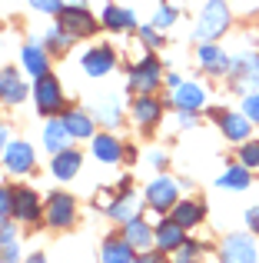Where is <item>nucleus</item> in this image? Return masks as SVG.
I'll list each match as a JSON object with an SVG mask.
<instances>
[{
    "label": "nucleus",
    "instance_id": "f257e3e1",
    "mask_svg": "<svg viewBox=\"0 0 259 263\" xmlns=\"http://www.w3.org/2000/svg\"><path fill=\"white\" fill-rule=\"evenodd\" d=\"M229 27V10H226V0H209L206 7H203L200 20H196V40H203V44H209V40H216L223 30Z\"/></svg>",
    "mask_w": 259,
    "mask_h": 263
},
{
    "label": "nucleus",
    "instance_id": "f03ea898",
    "mask_svg": "<svg viewBox=\"0 0 259 263\" xmlns=\"http://www.w3.org/2000/svg\"><path fill=\"white\" fill-rule=\"evenodd\" d=\"M60 27H63L70 37H90V33L97 30V20H93V13L83 10V7H67V10H60Z\"/></svg>",
    "mask_w": 259,
    "mask_h": 263
},
{
    "label": "nucleus",
    "instance_id": "7ed1b4c3",
    "mask_svg": "<svg viewBox=\"0 0 259 263\" xmlns=\"http://www.w3.org/2000/svg\"><path fill=\"white\" fill-rule=\"evenodd\" d=\"M33 97H37L40 114H57V110H63V90H60V84L53 77H37Z\"/></svg>",
    "mask_w": 259,
    "mask_h": 263
},
{
    "label": "nucleus",
    "instance_id": "20e7f679",
    "mask_svg": "<svg viewBox=\"0 0 259 263\" xmlns=\"http://www.w3.org/2000/svg\"><path fill=\"white\" fill-rule=\"evenodd\" d=\"M223 263H256V243L243 233H233L223 243Z\"/></svg>",
    "mask_w": 259,
    "mask_h": 263
},
{
    "label": "nucleus",
    "instance_id": "39448f33",
    "mask_svg": "<svg viewBox=\"0 0 259 263\" xmlns=\"http://www.w3.org/2000/svg\"><path fill=\"white\" fill-rule=\"evenodd\" d=\"M130 87L140 90V93H149V90L160 87V64H156L153 57L140 60V64L130 70Z\"/></svg>",
    "mask_w": 259,
    "mask_h": 263
},
{
    "label": "nucleus",
    "instance_id": "423d86ee",
    "mask_svg": "<svg viewBox=\"0 0 259 263\" xmlns=\"http://www.w3.org/2000/svg\"><path fill=\"white\" fill-rule=\"evenodd\" d=\"M176 193H180V186H176L173 180H153V183L146 186V203L153 206V210H169V206L176 203Z\"/></svg>",
    "mask_w": 259,
    "mask_h": 263
},
{
    "label": "nucleus",
    "instance_id": "0eeeda50",
    "mask_svg": "<svg viewBox=\"0 0 259 263\" xmlns=\"http://www.w3.org/2000/svg\"><path fill=\"white\" fill-rule=\"evenodd\" d=\"M4 167L10 170V174H27V170L33 167V150H30V143L13 140L10 147H7V154H4Z\"/></svg>",
    "mask_w": 259,
    "mask_h": 263
},
{
    "label": "nucleus",
    "instance_id": "6e6552de",
    "mask_svg": "<svg viewBox=\"0 0 259 263\" xmlns=\"http://www.w3.org/2000/svg\"><path fill=\"white\" fill-rule=\"evenodd\" d=\"M47 223L50 227H67L73 223V200L67 193H53L47 200Z\"/></svg>",
    "mask_w": 259,
    "mask_h": 263
},
{
    "label": "nucleus",
    "instance_id": "1a4fd4ad",
    "mask_svg": "<svg viewBox=\"0 0 259 263\" xmlns=\"http://www.w3.org/2000/svg\"><path fill=\"white\" fill-rule=\"evenodd\" d=\"M123 240L133 247V250H143V253H146L149 247L156 243V233L146 227V220H136V217H133V220L126 223V230H123Z\"/></svg>",
    "mask_w": 259,
    "mask_h": 263
},
{
    "label": "nucleus",
    "instance_id": "9d476101",
    "mask_svg": "<svg viewBox=\"0 0 259 263\" xmlns=\"http://www.w3.org/2000/svg\"><path fill=\"white\" fill-rule=\"evenodd\" d=\"M13 217H20V220H37L40 217V197H37V193L27 190V186L13 190Z\"/></svg>",
    "mask_w": 259,
    "mask_h": 263
},
{
    "label": "nucleus",
    "instance_id": "9b49d317",
    "mask_svg": "<svg viewBox=\"0 0 259 263\" xmlns=\"http://www.w3.org/2000/svg\"><path fill=\"white\" fill-rule=\"evenodd\" d=\"M83 70L90 73V77H103L106 70H113V50H110V47L87 50V53H83Z\"/></svg>",
    "mask_w": 259,
    "mask_h": 263
},
{
    "label": "nucleus",
    "instance_id": "f8f14e48",
    "mask_svg": "<svg viewBox=\"0 0 259 263\" xmlns=\"http://www.w3.org/2000/svg\"><path fill=\"white\" fill-rule=\"evenodd\" d=\"M183 243H186V240H183V227L176 223V220H163V223L156 227V247H160V250H180Z\"/></svg>",
    "mask_w": 259,
    "mask_h": 263
},
{
    "label": "nucleus",
    "instance_id": "ddd939ff",
    "mask_svg": "<svg viewBox=\"0 0 259 263\" xmlns=\"http://www.w3.org/2000/svg\"><path fill=\"white\" fill-rule=\"evenodd\" d=\"M203 100H206V93H203L200 84H180L173 90V103L180 110H200Z\"/></svg>",
    "mask_w": 259,
    "mask_h": 263
},
{
    "label": "nucleus",
    "instance_id": "4468645a",
    "mask_svg": "<svg viewBox=\"0 0 259 263\" xmlns=\"http://www.w3.org/2000/svg\"><path fill=\"white\" fill-rule=\"evenodd\" d=\"M27 97V87L20 84L17 70H4L0 73V100L4 103H20Z\"/></svg>",
    "mask_w": 259,
    "mask_h": 263
},
{
    "label": "nucleus",
    "instance_id": "2eb2a0df",
    "mask_svg": "<svg viewBox=\"0 0 259 263\" xmlns=\"http://www.w3.org/2000/svg\"><path fill=\"white\" fill-rule=\"evenodd\" d=\"M220 127H223V134H226V140L243 143L249 137V120H246V117H240V114H223L220 117Z\"/></svg>",
    "mask_w": 259,
    "mask_h": 263
},
{
    "label": "nucleus",
    "instance_id": "dca6fc26",
    "mask_svg": "<svg viewBox=\"0 0 259 263\" xmlns=\"http://www.w3.org/2000/svg\"><path fill=\"white\" fill-rule=\"evenodd\" d=\"M67 140H70V130L63 127V120L47 123V130H44V147H47V150H53V154H63V150H67Z\"/></svg>",
    "mask_w": 259,
    "mask_h": 263
},
{
    "label": "nucleus",
    "instance_id": "f3484780",
    "mask_svg": "<svg viewBox=\"0 0 259 263\" xmlns=\"http://www.w3.org/2000/svg\"><path fill=\"white\" fill-rule=\"evenodd\" d=\"M63 127L70 130V137H93V120H90V114H83V110H67Z\"/></svg>",
    "mask_w": 259,
    "mask_h": 263
},
{
    "label": "nucleus",
    "instance_id": "a211bd4d",
    "mask_svg": "<svg viewBox=\"0 0 259 263\" xmlns=\"http://www.w3.org/2000/svg\"><path fill=\"white\" fill-rule=\"evenodd\" d=\"M93 154H97V160H103V163H117L120 160V140L110 137V134L93 137Z\"/></svg>",
    "mask_w": 259,
    "mask_h": 263
},
{
    "label": "nucleus",
    "instance_id": "6ab92c4d",
    "mask_svg": "<svg viewBox=\"0 0 259 263\" xmlns=\"http://www.w3.org/2000/svg\"><path fill=\"white\" fill-rule=\"evenodd\" d=\"M24 67L33 73V77H47V50L33 40V44H27L24 50Z\"/></svg>",
    "mask_w": 259,
    "mask_h": 263
},
{
    "label": "nucleus",
    "instance_id": "aec40b11",
    "mask_svg": "<svg viewBox=\"0 0 259 263\" xmlns=\"http://www.w3.org/2000/svg\"><path fill=\"white\" fill-rule=\"evenodd\" d=\"M77 170H80V154H77V150H63V154H57V160H53V177H57V180H70Z\"/></svg>",
    "mask_w": 259,
    "mask_h": 263
},
{
    "label": "nucleus",
    "instance_id": "412c9836",
    "mask_svg": "<svg viewBox=\"0 0 259 263\" xmlns=\"http://www.w3.org/2000/svg\"><path fill=\"white\" fill-rule=\"evenodd\" d=\"M133 247L126 240H106L103 247V263H133Z\"/></svg>",
    "mask_w": 259,
    "mask_h": 263
},
{
    "label": "nucleus",
    "instance_id": "4be33fe9",
    "mask_svg": "<svg viewBox=\"0 0 259 263\" xmlns=\"http://www.w3.org/2000/svg\"><path fill=\"white\" fill-rule=\"evenodd\" d=\"M0 263H17V233L13 227H0Z\"/></svg>",
    "mask_w": 259,
    "mask_h": 263
},
{
    "label": "nucleus",
    "instance_id": "5701e85b",
    "mask_svg": "<svg viewBox=\"0 0 259 263\" xmlns=\"http://www.w3.org/2000/svg\"><path fill=\"white\" fill-rule=\"evenodd\" d=\"M220 186H226V190H246L249 186V167H229L226 174L220 177Z\"/></svg>",
    "mask_w": 259,
    "mask_h": 263
},
{
    "label": "nucleus",
    "instance_id": "b1692460",
    "mask_svg": "<svg viewBox=\"0 0 259 263\" xmlns=\"http://www.w3.org/2000/svg\"><path fill=\"white\" fill-rule=\"evenodd\" d=\"M133 117H136L140 123H156V117H160V103H156L153 97L143 93L140 100L133 103Z\"/></svg>",
    "mask_w": 259,
    "mask_h": 263
},
{
    "label": "nucleus",
    "instance_id": "393cba45",
    "mask_svg": "<svg viewBox=\"0 0 259 263\" xmlns=\"http://www.w3.org/2000/svg\"><path fill=\"white\" fill-rule=\"evenodd\" d=\"M173 220L186 230V227H196L203 220V206H196V203H180V206H173Z\"/></svg>",
    "mask_w": 259,
    "mask_h": 263
},
{
    "label": "nucleus",
    "instance_id": "a878e982",
    "mask_svg": "<svg viewBox=\"0 0 259 263\" xmlns=\"http://www.w3.org/2000/svg\"><path fill=\"white\" fill-rule=\"evenodd\" d=\"M103 24L110 27V30H130V27H133V13L123 10V7H106Z\"/></svg>",
    "mask_w": 259,
    "mask_h": 263
},
{
    "label": "nucleus",
    "instance_id": "bb28decb",
    "mask_svg": "<svg viewBox=\"0 0 259 263\" xmlns=\"http://www.w3.org/2000/svg\"><path fill=\"white\" fill-rule=\"evenodd\" d=\"M200 60H203V67H206V70H229V67H233V60H226L220 50H216V47H203V50H200Z\"/></svg>",
    "mask_w": 259,
    "mask_h": 263
},
{
    "label": "nucleus",
    "instance_id": "cd10ccee",
    "mask_svg": "<svg viewBox=\"0 0 259 263\" xmlns=\"http://www.w3.org/2000/svg\"><path fill=\"white\" fill-rule=\"evenodd\" d=\"M110 217L113 220H123V223L133 220V197H130V193H123V200H117V203L110 206Z\"/></svg>",
    "mask_w": 259,
    "mask_h": 263
},
{
    "label": "nucleus",
    "instance_id": "c85d7f7f",
    "mask_svg": "<svg viewBox=\"0 0 259 263\" xmlns=\"http://www.w3.org/2000/svg\"><path fill=\"white\" fill-rule=\"evenodd\" d=\"M47 44H50L53 50H67V47H70V33H67L63 27H53V30H47Z\"/></svg>",
    "mask_w": 259,
    "mask_h": 263
},
{
    "label": "nucleus",
    "instance_id": "c756f323",
    "mask_svg": "<svg viewBox=\"0 0 259 263\" xmlns=\"http://www.w3.org/2000/svg\"><path fill=\"white\" fill-rule=\"evenodd\" d=\"M200 257V243H193V240H186V243L176 250V263H193Z\"/></svg>",
    "mask_w": 259,
    "mask_h": 263
},
{
    "label": "nucleus",
    "instance_id": "7c9ffc66",
    "mask_svg": "<svg viewBox=\"0 0 259 263\" xmlns=\"http://www.w3.org/2000/svg\"><path fill=\"white\" fill-rule=\"evenodd\" d=\"M240 160H243V167H259V143H243Z\"/></svg>",
    "mask_w": 259,
    "mask_h": 263
},
{
    "label": "nucleus",
    "instance_id": "2f4dec72",
    "mask_svg": "<svg viewBox=\"0 0 259 263\" xmlns=\"http://www.w3.org/2000/svg\"><path fill=\"white\" fill-rule=\"evenodd\" d=\"M243 110H246V120L259 123V93H249L246 100H243Z\"/></svg>",
    "mask_w": 259,
    "mask_h": 263
},
{
    "label": "nucleus",
    "instance_id": "473e14b6",
    "mask_svg": "<svg viewBox=\"0 0 259 263\" xmlns=\"http://www.w3.org/2000/svg\"><path fill=\"white\" fill-rule=\"evenodd\" d=\"M7 213H13V190L0 186V217H7Z\"/></svg>",
    "mask_w": 259,
    "mask_h": 263
},
{
    "label": "nucleus",
    "instance_id": "72a5a7b5",
    "mask_svg": "<svg viewBox=\"0 0 259 263\" xmlns=\"http://www.w3.org/2000/svg\"><path fill=\"white\" fill-rule=\"evenodd\" d=\"M30 4L44 13H60V0H30Z\"/></svg>",
    "mask_w": 259,
    "mask_h": 263
},
{
    "label": "nucleus",
    "instance_id": "f704fd0d",
    "mask_svg": "<svg viewBox=\"0 0 259 263\" xmlns=\"http://www.w3.org/2000/svg\"><path fill=\"white\" fill-rule=\"evenodd\" d=\"M176 20V10H169V7H160V13H156V24L160 27H169Z\"/></svg>",
    "mask_w": 259,
    "mask_h": 263
},
{
    "label": "nucleus",
    "instance_id": "c9c22d12",
    "mask_svg": "<svg viewBox=\"0 0 259 263\" xmlns=\"http://www.w3.org/2000/svg\"><path fill=\"white\" fill-rule=\"evenodd\" d=\"M246 223H249V230H256V233H259V206H253V210L246 213Z\"/></svg>",
    "mask_w": 259,
    "mask_h": 263
},
{
    "label": "nucleus",
    "instance_id": "e433bc0d",
    "mask_svg": "<svg viewBox=\"0 0 259 263\" xmlns=\"http://www.w3.org/2000/svg\"><path fill=\"white\" fill-rule=\"evenodd\" d=\"M133 263H166L163 257H156V253H143V257H136Z\"/></svg>",
    "mask_w": 259,
    "mask_h": 263
},
{
    "label": "nucleus",
    "instance_id": "4c0bfd02",
    "mask_svg": "<svg viewBox=\"0 0 259 263\" xmlns=\"http://www.w3.org/2000/svg\"><path fill=\"white\" fill-rule=\"evenodd\" d=\"M143 40H146V44H149V47H160V37H156V33H153V30H143Z\"/></svg>",
    "mask_w": 259,
    "mask_h": 263
},
{
    "label": "nucleus",
    "instance_id": "58836bf2",
    "mask_svg": "<svg viewBox=\"0 0 259 263\" xmlns=\"http://www.w3.org/2000/svg\"><path fill=\"white\" fill-rule=\"evenodd\" d=\"M4 143H7V130L0 127V147H4Z\"/></svg>",
    "mask_w": 259,
    "mask_h": 263
},
{
    "label": "nucleus",
    "instance_id": "ea45409f",
    "mask_svg": "<svg viewBox=\"0 0 259 263\" xmlns=\"http://www.w3.org/2000/svg\"><path fill=\"white\" fill-rule=\"evenodd\" d=\"M27 263H47V260H44V257H30Z\"/></svg>",
    "mask_w": 259,
    "mask_h": 263
}]
</instances>
